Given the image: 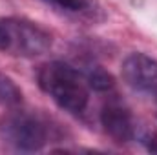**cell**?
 Masks as SVG:
<instances>
[{"instance_id": "8", "label": "cell", "mask_w": 157, "mask_h": 155, "mask_svg": "<svg viewBox=\"0 0 157 155\" xmlns=\"http://www.w3.org/2000/svg\"><path fill=\"white\" fill-rule=\"evenodd\" d=\"M86 82H88V86H91V88L97 89V91H106V89H110V88L113 86L112 75L106 73V71L101 70V68L91 70V71L88 73V77H86Z\"/></svg>"}, {"instance_id": "7", "label": "cell", "mask_w": 157, "mask_h": 155, "mask_svg": "<svg viewBox=\"0 0 157 155\" xmlns=\"http://www.w3.org/2000/svg\"><path fill=\"white\" fill-rule=\"evenodd\" d=\"M44 2L66 13H86L91 9V0H44Z\"/></svg>"}, {"instance_id": "3", "label": "cell", "mask_w": 157, "mask_h": 155, "mask_svg": "<svg viewBox=\"0 0 157 155\" xmlns=\"http://www.w3.org/2000/svg\"><path fill=\"white\" fill-rule=\"evenodd\" d=\"M0 137L15 150L35 152L46 144L48 130L37 115L28 112H11L0 120Z\"/></svg>"}, {"instance_id": "9", "label": "cell", "mask_w": 157, "mask_h": 155, "mask_svg": "<svg viewBox=\"0 0 157 155\" xmlns=\"http://www.w3.org/2000/svg\"><path fill=\"white\" fill-rule=\"evenodd\" d=\"M0 49H2V33H0Z\"/></svg>"}, {"instance_id": "4", "label": "cell", "mask_w": 157, "mask_h": 155, "mask_svg": "<svg viewBox=\"0 0 157 155\" xmlns=\"http://www.w3.org/2000/svg\"><path fill=\"white\" fill-rule=\"evenodd\" d=\"M122 78L137 93L157 100V62L144 53H132L122 62Z\"/></svg>"}, {"instance_id": "2", "label": "cell", "mask_w": 157, "mask_h": 155, "mask_svg": "<svg viewBox=\"0 0 157 155\" xmlns=\"http://www.w3.org/2000/svg\"><path fill=\"white\" fill-rule=\"evenodd\" d=\"M2 51L15 57H39L51 47V35L24 18H4L0 22Z\"/></svg>"}, {"instance_id": "6", "label": "cell", "mask_w": 157, "mask_h": 155, "mask_svg": "<svg viewBox=\"0 0 157 155\" xmlns=\"http://www.w3.org/2000/svg\"><path fill=\"white\" fill-rule=\"evenodd\" d=\"M22 95L17 84L9 77L0 73V106H17L20 102Z\"/></svg>"}, {"instance_id": "1", "label": "cell", "mask_w": 157, "mask_h": 155, "mask_svg": "<svg viewBox=\"0 0 157 155\" xmlns=\"http://www.w3.org/2000/svg\"><path fill=\"white\" fill-rule=\"evenodd\" d=\"M40 88L64 110L78 113L88 104V82L78 71L62 62H48L39 71Z\"/></svg>"}, {"instance_id": "5", "label": "cell", "mask_w": 157, "mask_h": 155, "mask_svg": "<svg viewBox=\"0 0 157 155\" xmlns=\"http://www.w3.org/2000/svg\"><path fill=\"white\" fill-rule=\"evenodd\" d=\"M102 126L110 137H113L117 142H128L135 137V122L126 108H122L117 102H108L102 108L101 113Z\"/></svg>"}]
</instances>
